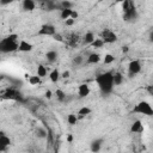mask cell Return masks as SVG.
<instances>
[{
	"instance_id": "obj_19",
	"label": "cell",
	"mask_w": 153,
	"mask_h": 153,
	"mask_svg": "<svg viewBox=\"0 0 153 153\" xmlns=\"http://www.w3.org/2000/svg\"><path fill=\"white\" fill-rule=\"evenodd\" d=\"M26 78H27L30 85H39L41 84V76H38L37 74L36 75H26Z\"/></svg>"
},
{
	"instance_id": "obj_35",
	"label": "cell",
	"mask_w": 153,
	"mask_h": 153,
	"mask_svg": "<svg viewBox=\"0 0 153 153\" xmlns=\"http://www.w3.org/2000/svg\"><path fill=\"white\" fill-rule=\"evenodd\" d=\"M14 0H0V5L1 6H6V5H10V4H12Z\"/></svg>"
},
{
	"instance_id": "obj_40",
	"label": "cell",
	"mask_w": 153,
	"mask_h": 153,
	"mask_svg": "<svg viewBox=\"0 0 153 153\" xmlns=\"http://www.w3.org/2000/svg\"><path fill=\"white\" fill-rule=\"evenodd\" d=\"M122 51L123 53H128L129 51V47H127V45L126 47H122Z\"/></svg>"
},
{
	"instance_id": "obj_9",
	"label": "cell",
	"mask_w": 153,
	"mask_h": 153,
	"mask_svg": "<svg viewBox=\"0 0 153 153\" xmlns=\"http://www.w3.org/2000/svg\"><path fill=\"white\" fill-rule=\"evenodd\" d=\"M143 130H145V128H143V124L140 120H135L130 126V133L141 134V133H143Z\"/></svg>"
},
{
	"instance_id": "obj_34",
	"label": "cell",
	"mask_w": 153,
	"mask_h": 153,
	"mask_svg": "<svg viewBox=\"0 0 153 153\" xmlns=\"http://www.w3.org/2000/svg\"><path fill=\"white\" fill-rule=\"evenodd\" d=\"M74 23H75V20H74V19H72V18H68V19H66V20H65V24H66L67 26H72Z\"/></svg>"
},
{
	"instance_id": "obj_30",
	"label": "cell",
	"mask_w": 153,
	"mask_h": 153,
	"mask_svg": "<svg viewBox=\"0 0 153 153\" xmlns=\"http://www.w3.org/2000/svg\"><path fill=\"white\" fill-rule=\"evenodd\" d=\"M59 6H60L61 10H62V8H72V7H73V2H71L69 0H62Z\"/></svg>"
},
{
	"instance_id": "obj_25",
	"label": "cell",
	"mask_w": 153,
	"mask_h": 153,
	"mask_svg": "<svg viewBox=\"0 0 153 153\" xmlns=\"http://www.w3.org/2000/svg\"><path fill=\"white\" fill-rule=\"evenodd\" d=\"M91 111H92V110H91L88 106H82V108H80V109H79L78 115H79L80 117H85V116L90 115V114H91Z\"/></svg>"
},
{
	"instance_id": "obj_2",
	"label": "cell",
	"mask_w": 153,
	"mask_h": 153,
	"mask_svg": "<svg viewBox=\"0 0 153 153\" xmlns=\"http://www.w3.org/2000/svg\"><path fill=\"white\" fill-rule=\"evenodd\" d=\"M18 35L17 33H11L7 37L2 38L0 41V53L8 54L18 50Z\"/></svg>"
},
{
	"instance_id": "obj_24",
	"label": "cell",
	"mask_w": 153,
	"mask_h": 153,
	"mask_svg": "<svg viewBox=\"0 0 153 153\" xmlns=\"http://www.w3.org/2000/svg\"><path fill=\"white\" fill-rule=\"evenodd\" d=\"M55 96H56V98H57L59 102H65L66 100V97H67V94L62 90H60V88H57L55 91Z\"/></svg>"
},
{
	"instance_id": "obj_1",
	"label": "cell",
	"mask_w": 153,
	"mask_h": 153,
	"mask_svg": "<svg viewBox=\"0 0 153 153\" xmlns=\"http://www.w3.org/2000/svg\"><path fill=\"white\" fill-rule=\"evenodd\" d=\"M112 75L114 73L111 71L109 72H104L100 73L96 76V82L99 87V90L104 93V94H109L112 92L114 90V82H112Z\"/></svg>"
},
{
	"instance_id": "obj_16",
	"label": "cell",
	"mask_w": 153,
	"mask_h": 153,
	"mask_svg": "<svg viewBox=\"0 0 153 153\" xmlns=\"http://www.w3.org/2000/svg\"><path fill=\"white\" fill-rule=\"evenodd\" d=\"M60 78H61V75H60V72H59L57 68H54V69L49 73V79H50L51 82H57Z\"/></svg>"
},
{
	"instance_id": "obj_33",
	"label": "cell",
	"mask_w": 153,
	"mask_h": 153,
	"mask_svg": "<svg viewBox=\"0 0 153 153\" xmlns=\"http://www.w3.org/2000/svg\"><path fill=\"white\" fill-rule=\"evenodd\" d=\"M53 38H54L55 41H57V42H63V41H65L63 37H62V35H61V33H57V32H55V33L53 35Z\"/></svg>"
},
{
	"instance_id": "obj_22",
	"label": "cell",
	"mask_w": 153,
	"mask_h": 153,
	"mask_svg": "<svg viewBox=\"0 0 153 153\" xmlns=\"http://www.w3.org/2000/svg\"><path fill=\"white\" fill-rule=\"evenodd\" d=\"M94 38H96V37H94L93 32H86L85 36H84V43H85V44H91Z\"/></svg>"
},
{
	"instance_id": "obj_38",
	"label": "cell",
	"mask_w": 153,
	"mask_h": 153,
	"mask_svg": "<svg viewBox=\"0 0 153 153\" xmlns=\"http://www.w3.org/2000/svg\"><path fill=\"white\" fill-rule=\"evenodd\" d=\"M44 96H45V98H48V99H50V98L53 97V92H51L50 90H48V91H45V93H44Z\"/></svg>"
},
{
	"instance_id": "obj_5",
	"label": "cell",
	"mask_w": 153,
	"mask_h": 153,
	"mask_svg": "<svg viewBox=\"0 0 153 153\" xmlns=\"http://www.w3.org/2000/svg\"><path fill=\"white\" fill-rule=\"evenodd\" d=\"M133 112H135V114H141V115H145V116H153L152 105H151L148 102H146V100L139 102V103L134 106Z\"/></svg>"
},
{
	"instance_id": "obj_8",
	"label": "cell",
	"mask_w": 153,
	"mask_h": 153,
	"mask_svg": "<svg viewBox=\"0 0 153 153\" xmlns=\"http://www.w3.org/2000/svg\"><path fill=\"white\" fill-rule=\"evenodd\" d=\"M55 32H56V29L51 24H43L41 26V29L38 30L39 36H53Z\"/></svg>"
},
{
	"instance_id": "obj_20",
	"label": "cell",
	"mask_w": 153,
	"mask_h": 153,
	"mask_svg": "<svg viewBox=\"0 0 153 153\" xmlns=\"http://www.w3.org/2000/svg\"><path fill=\"white\" fill-rule=\"evenodd\" d=\"M71 13H72V8H62L61 13H60V17H61V19L66 20V19L71 18Z\"/></svg>"
},
{
	"instance_id": "obj_42",
	"label": "cell",
	"mask_w": 153,
	"mask_h": 153,
	"mask_svg": "<svg viewBox=\"0 0 153 153\" xmlns=\"http://www.w3.org/2000/svg\"><path fill=\"white\" fill-rule=\"evenodd\" d=\"M72 140H73V136H72V135H68V141L72 142Z\"/></svg>"
},
{
	"instance_id": "obj_4",
	"label": "cell",
	"mask_w": 153,
	"mask_h": 153,
	"mask_svg": "<svg viewBox=\"0 0 153 153\" xmlns=\"http://www.w3.org/2000/svg\"><path fill=\"white\" fill-rule=\"evenodd\" d=\"M2 99H10V100H16V102H20V103H25V99L23 98V94L20 93V91L16 87H8L6 88L2 94H1Z\"/></svg>"
},
{
	"instance_id": "obj_3",
	"label": "cell",
	"mask_w": 153,
	"mask_h": 153,
	"mask_svg": "<svg viewBox=\"0 0 153 153\" xmlns=\"http://www.w3.org/2000/svg\"><path fill=\"white\" fill-rule=\"evenodd\" d=\"M123 19L127 22H133L137 18V11L134 0H123Z\"/></svg>"
},
{
	"instance_id": "obj_23",
	"label": "cell",
	"mask_w": 153,
	"mask_h": 153,
	"mask_svg": "<svg viewBox=\"0 0 153 153\" xmlns=\"http://www.w3.org/2000/svg\"><path fill=\"white\" fill-rule=\"evenodd\" d=\"M104 44H105V43L103 42V39H102V38H94V39H93V42H92L90 45H91L92 48H94V49H98V48H102Z\"/></svg>"
},
{
	"instance_id": "obj_17",
	"label": "cell",
	"mask_w": 153,
	"mask_h": 153,
	"mask_svg": "<svg viewBox=\"0 0 153 153\" xmlns=\"http://www.w3.org/2000/svg\"><path fill=\"white\" fill-rule=\"evenodd\" d=\"M112 82H114V86L121 85L123 82V75H122V73H120V72L114 73V75H112Z\"/></svg>"
},
{
	"instance_id": "obj_14",
	"label": "cell",
	"mask_w": 153,
	"mask_h": 153,
	"mask_svg": "<svg viewBox=\"0 0 153 153\" xmlns=\"http://www.w3.org/2000/svg\"><path fill=\"white\" fill-rule=\"evenodd\" d=\"M99 61H100V55L97 54V53L90 54L88 57H87V60H86V62H87L88 65H94V63H98Z\"/></svg>"
},
{
	"instance_id": "obj_27",
	"label": "cell",
	"mask_w": 153,
	"mask_h": 153,
	"mask_svg": "<svg viewBox=\"0 0 153 153\" xmlns=\"http://www.w3.org/2000/svg\"><path fill=\"white\" fill-rule=\"evenodd\" d=\"M67 122H68V124H71V126L76 124V123H78V117H76V115H75V114H69V115L67 116Z\"/></svg>"
},
{
	"instance_id": "obj_37",
	"label": "cell",
	"mask_w": 153,
	"mask_h": 153,
	"mask_svg": "<svg viewBox=\"0 0 153 153\" xmlns=\"http://www.w3.org/2000/svg\"><path fill=\"white\" fill-rule=\"evenodd\" d=\"M78 17H79V13H78L76 11H73V10H72V13H71V18L75 20V19L78 18Z\"/></svg>"
},
{
	"instance_id": "obj_7",
	"label": "cell",
	"mask_w": 153,
	"mask_h": 153,
	"mask_svg": "<svg viewBox=\"0 0 153 153\" xmlns=\"http://www.w3.org/2000/svg\"><path fill=\"white\" fill-rule=\"evenodd\" d=\"M141 71V62L139 60H131L128 65V73H129V76H134L136 75L137 73H140Z\"/></svg>"
},
{
	"instance_id": "obj_26",
	"label": "cell",
	"mask_w": 153,
	"mask_h": 153,
	"mask_svg": "<svg viewBox=\"0 0 153 153\" xmlns=\"http://www.w3.org/2000/svg\"><path fill=\"white\" fill-rule=\"evenodd\" d=\"M35 133H36V136H38V137H41V139L47 137V134H48V131H47L44 128H42V127H38Z\"/></svg>"
},
{
	"instance_id": "obj_29",
	"label": "cell",
	"mask_w": 153,
	"mask_h": 153,
	"mask_svg": "<svg viewBox=\"0 0 153 153\" xmlns=\"http://www.w3.org/2000/svg\"><path fill=\"white\" fill-rule=\"evenodd\" d=\"M37 75L41 76V78L47 75V68L43 65H38V67H37Z\"/></svg>"
},
{
	"instance_id": "obj_41",
	"label": "cell",
	"mask_w": 153,
	"mask_h": 153,
	"mask_svg": "<svg viewBox=\"0 0 153 153\" xmlns=\"http://www.w3.org/2000/svg\"><path fill=\"white\" fill-rule=\"evenodd\" d=\"M147 90H148V92H149L151 94L153 93V91H152V86H148V88H147Z\"/></svg>"
},
{
	"instance_id": "obj_36",
	"label": "cell",
	"mask_w": 153,
	"mask_h": 153,
	"mask_svg": "<svg viewBox=\"0 0 153 153\" xmlns=\"http://www.w3.org/2000/svg\"><path fill=\"white\" fill-rule=\"evenodd\" d=\"M61 75V78H63V79H68L69 78V75H71V73H69V71H65L62 74H60Z\"/></svg>"
},
{
	"instance_id": "obj_18",
	"label": "cell",
	"mask_w": 153,
	"mask_h": 153,
	"mask_svg": "<svg viewBox=\"0 0 153 153\" xmlns=\"http://www.w3.org/2000/svg\"><path fill=\"white\" fill-rule=\"evenodd\" d=\"M57 53L55 50H49L47 54H45V57H47V61L50 62V63H54L56 60H57Z\"/></svg>"
},
{
	"instance_id": "obj_11",
	"label": "cell",
	"mask_w": 153,
	"mask_h": 153,
	"mask_svg": "<svg viewBox=\"0 0 153 153\" xmlns=\"http://www.w3.org/2000/svg\"><path fill=\"white\" fill-rule=\"evenodd\" d=\"M33 48V45L31 43H29L27 41H20L18 43V50L19 51H23V53H27V51H31Z\"/></svg>"
},
{
	"instance_id": "obj_31",
	"label": "cell",
	"mask_w": 153,
	"mask_h": 153,
	"mask_svg": "<svg viewBox=\"0 0 153 153\" xmlns=\"http://www.w3.org/2000/svg\"><path fill=\"white\" fill-rule=\"evenodd\" d=\"M114 61H115V57H114L111 54H105V56H104V59H103L104 65H110V63H112Z\"/></svg>"
},
{
	"instance_id": "obj_15",
	"label": "cell",
	"mask_w": 153,
	"mask_h": 153,
	"mask_svg": "<svg viewBox=\"0 0 153 153\" xmlns=\"http://www.w3.org/2000/svg\"><path fill=\"white\" fill-rule=\"evenodd\" d=\"M44 6H45V11H54L56 10L59 6V4H56L54 0H44Z\"/></svg>"
},
{
	"instance_id": "obj_43",
	"label": "cell",
	"mask_w": 153,
	"mask_h": 153,
	"mask_svg": "<svg viewBox=\"0 0 153 153\" xmlns=\"http://www.w3.org/2000/svg\"><path fill=\"white\" fill-rule=\"evenodd\" d=\"M4 134H5V131H2V130H0V136H1V135H4Z\"/></svg>"
},
{
	"instance_id": "obj_28",
	"label": "cell",
	"mask_w": 153,
	"mask_h": 153,
	"mask_svg": "<svg viewBox=\"0 0 153 153\" xmlns=\"http://www.w3.org/2000/svg\"><path fill=\"white\" fill-rule=\"evenodd\" d=\"M0 145H1V146H10V145H11V139H10L6 134L1 135V136H0Z\"/></svg>"
},
{
	"instance_id": "obj_32",
	"label": "cell",
	"mask_w": 153,
	"mask_h": 153,
	"mask_svg": "<svg viewBox=\"0 0 153 153\" xmlns=\"http://www.w3.org/2000/svg\"><path fill=\"white\" fill-rule=\"evenodd\" d=\"M73 65H76V66H80V65H82V62H84V57L81 56V55H78V56H74L73 57Z\"/></svg>"
},
{
	"instance_id": "obj_13",
	"label": "cell",
	"mask_w": 153,
	"mask_h": 153,
	"mask_svg": "<svg viewBox=\"0 0 153 153\" xmlns=\"http://www.w3.org/2000/svg\"><path fill=\"white\" fill-rule=\"evenodd\" d=\"M102 143H103V139H96V140H93V141L91 142L90 149H91L92 152H98V151L100 149V147H102Z\"/></svg>"
},
{
	"instance_id": "obj_10",
	"label": "cell",
	"mask_w": 153,
	"mask_h": 153,
	"mask_svg": "<svg viewBox=\"0 0 153 153\" xmlns=\"http://www.w3.org/2000/svg\"><path fill=\"white\" fill-rule=\"evenodd\" d=\"M90 92H91V90H90V86H88L87 84H81V85H79V87H78V94H79L80 98L87 97V96L90 94Z\"/></svg>"
},
{
	"instance_id": "obj_21",
	"label": "cell",
	"mask_w": 153,
	"mask_h": 153,
	"mask_svg": "<svg viewBox=\"0 0 153 153\" xmlns=\"http://www.w3.org/2000/svg\"><path fill=\"white\" fill-rule=\"evenodd\" d=\"M78 43V35H69L67 38V44L71 47H75Z\"/></svg>"
},
{
	"instance_id": "obj_39",
	"label": "cell",
	"mask_w": 153,
	"mask_h": 153,
	"mask_svg": "<svg viewBox=\"0 0 153 153\" xmlns=\"http://www.w3.org/2000/svg\"><path fill=\"white\" fill-rule=\"evenodd\" d=\"M8 149V146H1L0 145V152H6Z\"/></svg>"
},
{
	"instance_id": "obj_12",
	"label": "cell",
	"mask_w": 153,
	"mask_h": 153,
	"mask_svg": "<svg viewBox=\"0 0 153 153\" xmlns=\"http://www.w3.org/2000/svg\"><path fill=\"white\" fill-rule=\"evenodd\" d=\"M35 7H36V2L33 0H23V10L24 11L31 12L35 10Z\"/></svg>"
},
{
	"instance_id": "obj_6",
	"label": "cell",
	"mask_w": 153,
	"mask_h": 153,
	"mask_svg": "<svg viewBox=\"0 0 153 153\" xmlns=\"http://www.w3.org/2000/svg\"><path fill=\"white\" fill-rule=\"evenodd\" d=\"M100 38L104 43H115L117 41V35L110 29H104L100 33Z\"/></svg>"
}]
</instances>
